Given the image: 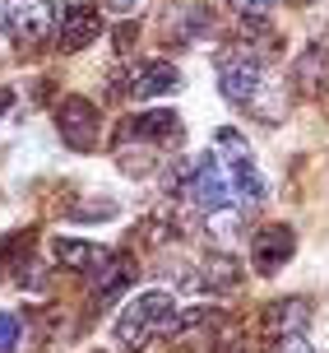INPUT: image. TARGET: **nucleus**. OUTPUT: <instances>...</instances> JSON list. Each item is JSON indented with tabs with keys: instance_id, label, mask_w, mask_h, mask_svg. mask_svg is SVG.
Wrapping results in <instances>:
<instances>
[{
	"instance_id": "nucleus-1",
	"label": "nucleus",
	"mask_w": 329,
	"mask_h": 353,
	"mask_svg": "<svg viewBox=\"0 0 329 353\" xmlns=\"http://www.w3.org/2000/svg\"><path fill=\"white\" fill-rule=\"evenodd\" d=\"M218 79H223V93H227V98L242 107V112H251L255 121H264V125H278V121H283V98L274 93V84H269L264 65L251 52H227L223 61H218Z\"/></svg>"
},
{
	"instance_id": "nucleus-2",
	"label": "nucleus",
	"mask_w": 329,
	"mask_h": 353,
	"mask_svg": "<svg viewBox=\"0 0 329 353\" xmlns=\"http://www.w3.org/2000/svg\"><path fill=\"white\" fill-rule=\"evenodd\" d=\"M176 325H181V312H176L172 293L153 288V293H139L135 302H125V312L116 316V344H121V353H139L153 339L172 335Z\"/></svg>"
},
{
	"instance_id": "nucleus-3",
	"label": "nucleus",
	"mask_w": 329,
	"mask_h": 353,
	"mask_svg": "<svg viewBox=\"0 0 329 353\" xmlns=\"http://www.w3.org/2000/svg\"><path fill=\"white\" fill-rule=\"evenodd\" d=\"M213 159L223 163L227 172V186H232V205L242 200V205H260L264 195H269V181H264L260 163L251 159V144H246V135H237L232 125H223L218 135H213Z\"/></svg>"
},
{
	"instance_id": "nucleus-4",
	"label": "nucleus",
	"mask_w": 329,
	"mask_h": 353,
	"mask_svg": "<svg viewBox=\"0 0 329 353\" xmlns=\"http://www.w3.org/2000/svg\"><path fill=\"white\" fill-rule=\"evenodd\" d=\"M176 195H181L186 205H195L200 214H218L227 200H232V186H227L223 163H218V159H200L191 172H186V181H181V191H176Z\"/></svg>"
},
{
	"instance_id": "nucleus-5",
	"label": "nucleus",
	"mask_w": 329,
	"mask_h": 353,
	"mask_svg": "<svg viewBox=\"0 0 329 353\" xmlns=\"http://www.w3.org/2000/svg\"><path fill=\"white\" fill-rule=\"evenodd\" d=\"M5 23H10V37L19 47H42V42H52V33H61V5H52V0L14 5Z\"/></svg>"
},
{
	"instance_id": "nucleus-6",
	"label": "nucleus",
	"mask_w": 329,
	"mask_h": 353,
	"mask_svg": "<svg viewBox=\"0 0 329 353\" xmlns=\"http://www.w3.org/2000/svg\"><path fill=\"white\" fill-rule=\"evenodd\" d=\"M56 130H61V140L74 154H88L98 144V135H103V117H98V107L88 103V98H65V103L56 107Z\"/></svg>"
},
{
	"instance_id": "nucleus-7",
	"label": "nucleus",
	"mask_w": 329,
	"mask_h": 353,
	"mask_svg": "<svg viewBox=\"0 0 329 353\" xmlns=\"http://www.w3.org/2000/svg\"><path fill=\"white\" fill-rule=\"evenodd\" d=\"M181 88V74L167 61H149V65H130L121 79V93L135 98V103H149V98H162V93H176Z\"/></svg>"
},
{
	"instance_id": "nucleus-8",
	"label": "nucleus",
	"mask_w": 329,
	"mask_h": 353,
	"mask_svg": "<svg viewBox=\"0 0 329 353\" xmlns=\"http://www.w3.org/2000/svg\"><path fill=\"white\" fill-rule=\"evenodd\" d=\"M181 117L176 112H144V117H130V125L121 130V140L130 144H149V149H176L181 144Z\"/></svg>"
},
{
	"instance_id": "nucleus-9",
	"label": "nucleus",
	"mask_w": 329,
	"mask_h": 353,
	"mask_svg": "<svg viewBox=\"0 0 329 353\" xmlns=\"http://www.w3.org/2000/svg\"><path fill=\"white\" fill-rule=\"evenodd\" d=\"M98 33H103V10H98V5L70 0L65 10H61V33H56L61 52H79V47H88Z\"/></svg>"
},
{
	"instance_id": "nucleus-10",
	"label": "nucleus",
	"mask_w": 329,
	"mask_h": 353,
	"mask_svg": "<svg viewBox=\"0 0 329 353\" xmlns=\"http://www.w3.org/2000/svg\"><path fill=\"white\" fill-rule=\"evenodd\" d=\"M297 251V237L288 223H274V228H260L255 232V247H251V265L260 270V274H274V270H283V265L293 261Z\"/></svg>"
},
{
	"instance_id": "nucleus-11",
	"label": "nucleus",
	"mask_w": 329,
	"mask_h": 353,
	"mask_svg": "<svg viewBox=\"0 0 329 353\" xmlns=\"http://www.w3.org/2000/svg\"><path fill=\"white\" fill-rule=\"evenodd\" d=\"M56 261L65 265V270H84V274H98L107 261H112V251L93 247V242H74V237H56Z\"/></svg>"
},
{
	"instance_id": "nucleus-12",
	"label": "nucleus",
	"mask_w": 329,
	"mask_h": 353,
	"mask_svg": "<svg viewBox=\"0 0 329 353\" xmlns=\"http://www.w3.org/2000/svg\"><path fill=\"white\" fill-rule=\"evenodd\" d=\"M264 321H269V339L274 335H297V330H311V307L301 298H288V302H274Z\"/></svg>"
},
{
	"instance_id": "nucleus-13",
	"label": "nucleus",
	"mask_w": 329,
	"mask_h": 353,
	"mask_svg": "<svg viewBox=\"0 0 329 353\" xmlns=\"http://www.w3.org/2000/svg\"><path fill=\"white\" fill-rule=\"evenodd\" d=\"M293 79H297V88H306V93H329V65H325V52L320 47H311V52L297 61V70H293Z\"/></svg>"
},
{
	"instance_id": "nucleus-14",
	"label": "nucleus",
	"mask_w": 329,
	"mask_h": 353,
	"mask_svg": "<svg viewBox=\"0 0 329 353\" xmlns=\"http://www.w3.org/2000/svg\"><path fill=\"white\" fill-rule=\"evenodd\" d=\"M274 353H315L311 349V330H297V335H274L269 339Z\"/></svg>"
},
{
	"instance_id": "nucleus-15",
	"label": "nucleus",
	"mask_w": 329,
	"mask_h": 353,
	"mask_svg": "<svg viewBox=\"0 0 329 353\" xmlns=\"http://www.w3.org/2000/svg\"><path fill=\"white\" fill-rule=\"evenodd\" d=\"M19 335H23V325H19L14 312H0V353H14Z\"/></svg>"
},
{
	"instance_id": "nucleus-16",
	"label": "nucleus",
	"mask_w": 329,
	"mask_h": 353,
	"mask_svg": "<svg viewBox=\"0 0 329 353\" xmlns=\"http://www.w3.org/2000/svg\"><path fill=\"white\" fill-rule=\"evenodd\" d=\"M232 5L242 10V19H246V23H260V19H269V14H274V5H278V0H232Z\"/></svg>"
},
{
	"instance_id": "nucleus-17",
	"label": "nucleus",
	"mask_w": 329,
	"mask_h": 353,
	"mask_svg": "<svg viewBox=\"0 0 329 353\" xmlns=\"http://www.w3.org/2000/svg\"><path fill=\"white\" fill-rule=\"evenodd\" d=\"M112 205H79V210H74V219H112Z\"/></svg>"
},
{
	"instance_id": "nucleus-18",
	"label": "nucleus",
	"mask_w": 329,
	"mask_h": 353,
	"mask_svg": "<svg viewBox=\"0 0 329 353\" xmlns=\"http://www.w3.org/2000/svg\"><path fill=\"white\" fill-rule=\"evenodd\" d=\"M107 5H112V10H135L139 0H107Z\"/></svg>"
}]
</instances>
